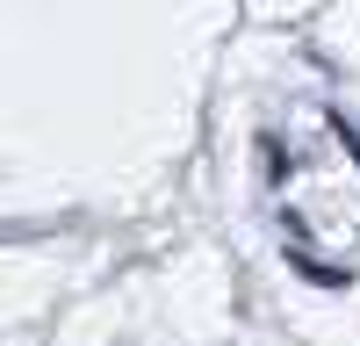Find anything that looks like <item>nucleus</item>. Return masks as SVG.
Returning a JSON list of instances; mask_svg holds the SVG:
<instances>
[{
  "instance_id": "f257e3e1",
  "label": "nucleus",
  "mask_w": 360,
  "mask_h": 346,
  "mask_svg": "<svg viewBox=\"0 0 360 346\" xmlns=\"http://www.w3.org/2000/svg\"><path fill=\"white\" fill-rule=\"evenodd\" d=\"M295 267H303V274H310L317 288H353V281H346L339 267H324V260H310V252H295Z\"/></svg>"
}]
</instances>
